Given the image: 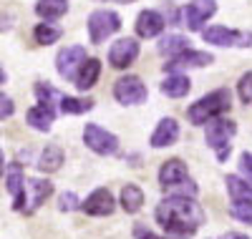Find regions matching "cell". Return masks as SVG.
<instances>
[{
    "mask_svg": "<svg viewBox=\"0 0 252 239\" xmlns=\"http://www.w3.org/2000/svg\"><path fill=\"white\" fill-rule=\"evenodd\" d=\"M33 35H35V43H40V46H51V43H56L63 35V30L51 23H40V26H35Z\"/></svg>",
    "mask_w": 252,
    "mask_h": 239,
    "instance_id": "cell-27",
    "label": "cell"
},
{
    "mask_svg": "<svg viewBox=\"0 0 252 239\" xmlns=\"http://www.w3.org/2000/svg\"><path fill=\"white\" fill-rule=\"evenodd\" d=\"M5 186H8L10 197H13V207L18 211H23V204H26V179H23V169H20V164H8Z\"/></svg>",
    "mask_w": 252,
    "mask_h": 239,
    "instance_id": "cell-12",
    "label": "cell"
},
{
    "mask_svg": "<svg viewBox=\"0 0 252 239\" xmlns=\"http://www.w3.org/2000/svg\"><path fill=\"white\" fill-rule=\"evenodd\" d=\"M76 204H78L76 194H71V191L61 194V199H58V209H61V211H71V209H76Z\"/></svg>",
    "mask_w": 252,
    "mask_h": 239,
    "instance_id": "cell-31",
    "label": "cell"
},
{
    "mask_svg": "<svg viewBox=\"0 0 252 239\" xmlns=\"http://www.w3.org/2000/svg\"><path fill=\"white\" fill-rule=\"evenodd\" d=\"M10 116H13V101L3 93V98H0V119L5 121V119H10Z\"/></svg>",
    "mask_w": 252,
    "mask_h": 239,
    "instance_id": "cell-34",
    "label": "cell"
},
{
    "mask_svg": "<svg viewBox=\"0 0 252 239\" xmlns=\"http://www.w3.org/2000/svg\"><path fill=\"white\" fill-rule=\"evenodd\" d=\"M114 207H116V202H114L109 189H96L91 197L81 204V209L86 214H91V216H109L114 211Z\"/></svg>",
    "mask_w": 252,
    "mask_h": 239,
    "instance_id": "cell-14",
    "label": "cell"
},
{
    "mask_svg": "<svg viewBox=\"0 0 252 239\" xmlns=\"http://www.w3.org/2000/svg\"><path fill=\"white\" fill-rule=\"evenodd\" d=\"M139 58V43L134 38H121L109 48V63L114 68H129Z\"/></svg>",
    "mask_w": 252,
    "mask_h": 239,
    "instance_id": "cell-10",
    "label": "cell"
},
{
    "mask_svg": "<svg viewBox=\"0 0 252 239\" xmlns=\"http://www.w3.org/2000/svg\"><path fill=\"white\" fill-rule=\"evenodd\" d=\"M202 35L207 43H215V46H242V48L252 46V33H237L224 26H212L202 30Z\"/></svg>",
    "mask_w": 252,
    "mask_h": 239,
    "instance_id": "cell-9",
    "label": "cell"
},
{
    "mask_svg": "<svg viewBox=\"0 0 252 239\" xmlns=\"http://www.w3.org/2000/svg\"><path fill=\"white\" fill-rule=\"evenodd\" d=\"M98 76H101V63H98L96 58H89V60L81 66V73H78V78H76V86H78L81 91H89V89H94V86H96Z\"/></svg>",
    "mask_w": 252,
    "mask_h": 239,
    "instance_id": "cell-20",
    "label": "cell"
},
{
    "mask_svg": "<svg viewBox=\"0 0 252 239\" xmlns=\"http://www.w3.org/2000/svg\"><path fill=\"white\" fill-rule=\"evenodd\" d=\"M28 189H31V207H28L26 211L31 214V211H35L40 204L51 197L53 184H51V181H43V179H28Z\"/></svg>",
    "mask_w": 252,
    "mask_h": 239,
    "instance_id": "cell-21",
    "label": "cell"
},
{
    "mask_svg": "<svg viewBox=\"0 0 252 239\" xmlns=\"http://www.w3.org/2000/svg\"><path fill=\"white\" fill-rule=\"evenodd\" d=\"M141 204H144V191L136 184H126L121 189V209L126 214H134L141 209Z\"/></svg>",
    "mask_w": 252,
    "mask_h": 239,
    "instance_id": "cell-22",
    "label": "cell"
},
{
    "mask_svg": "<svg viewBox=\"0 0 252 239\" xmlns=\"http://www.w3.org/2000/svg\"><path fill=\"white\" fill-rule=\"evenodd\" d=\"M164 26H166V20H164L161 13H157V10H144V13H139V18H136V35H139V38H154V35H159V33L164 30Z\"/></svg>",
    "mask_w": 252,
    "mask_h": 239,
    "instance_id": "cell-15",
    "label": "cell"
},
{
    "mask_svg": "<svg viewBox=\"0 0 252 239\" xmlns=\"http://www.w3.org/2000/svg\"><path fill=\"white\" fill-rule=\"evenodd\" d=\"M240 174L247 181H252V154H247V151L240 156Z\"/></svg>",
    "mask_w": 252,
    "mask_h": 239,
    "instance_id": "cell-32",
    "label": "cell"
},
{
    "mask_svg": "<svg viewBox=\"0 0 252 239\" xmlns=\"http://www.w3.org/2000/svg\"><path fill=\"white\" fill-rule=\"evenodd\" d=\"M26 121L35 128V131H51V123L56 121V111L51 103H38L26 114Z\"/></svg>",
    "mask_w": 252,
    "mask_h": 239,
    "instance_id": "cell-16",
    "label": "cell"
},
{
    "mask_svg": "<svg viewBox=\"0 0 252 239\" xmlns=\"http://www.w3.org/2000/svg\"><path fill=\"white\" fill-rule=\"evenodd\" d=\"M215 60L212 53H204V51H192L189 48L187 53L172 58L169 63H164V71L169 73H179V71H187V68H202V66H209Z\"/></svg>",
    "mask_w": 252,
    "mask_h": 239,
    "instance_id": "cell-11",
    "label": "cell"
},
{
    "mask_svg": "<svg viewBox=\"0 0 252 239\" xmlns=\"http://www.w3.org/2000/svg\"><path fill=\"white\" fill-rule=\"evenodd\" d=\"M229 106H232V96H229V91L227 89H217V91L202 96L197 103L189 106L187 116H189L192 123L199 126V123H209L212 119H217L224 111H229Z\"/></svg>",
    "mask_w": 252,
    "mask_h": 239,
    "instance_id": "cell-2",
    "label": "cell"
},
{
    "mask_svg": "<svg viewBox=\"0 0 252 239\" xmlns=\"http://www.w3.org/2000/svg\"><path fill=\"white\" fill-rule=\"evenodd\" d=\"M177 139H179V123L174 119H161L159 126H157V131L152 134V146L154 149L172 146Z\"/></svg>",
    "mask_w": 252,
    "mask_h": 239,
    "instance_id": "cell-17",
    "label": "cell"
},
{
    "mask_svg": "<svg viewBox=\"0 0 252 239\" xmlns=\"http://www.w3.org/2000/svg\"><path fill=\"white\" fill-rule=\"evenodd\" d=\"M229 214L242 224H252V202H232Z\"/></svg>",
    "mask_w": 252,
    "mask_h": 239,
    "instance_id": "cell-28",
    "label": "cell"
},
{
    "mask_svg": "<svg viewBox=\"0 0 252 239\" xmlns=\"http://www.w3.org/2000/svg\"><path fill=\"white\" fill-rule=\"evenodd\" d=\"M184 179H189L184 161L169 159V161L161 164V169H159V186H161L164 191H172V189H174L177 184H182Z\"/></svg>",
    "mask_w": 252,
    "mask_h": 239,
    "instance_id": "cell-13",
    "label": "cell"
},
{
    "mask_svg": "<svg viewBox=\"0 0 252 239\" xmlns=\"http://www.w3.org/2000/svg\"><path fill=\"white\" fill-rule=\"evenodd\" d=\"M235 131H237L235 121L222 119V116H217V119H212L207 123V134H204L207 146L215 149V154H217L220 161H224L229 156V139L235 136Z\"/></svg>",
    "mask_w": 252,
    "mask_h": 239,
    "instance_id": "cell-3",
    "label": "cell"
},
{
    "mask_svg": "<svg viewBox=\"0 0 252 239\" xmlns=\"http://www.w3.org/2000/svg\"><path fill=\"white\" fill-rule=\"evenodd\" d=\"M35 96H38V103H51L56 98V91L51 89L48 83H38L35 86Z\"/></svg>",
    "mask_w": 252,
    "mask_h": 239,
    "instance_id": "cell-30",
    "label": "cell"
},
{
    "mask_svg": "<svg viewBox=\"0 0 252 239\" xmlns=\"http://www.w3.org/2000/svg\"><path fill=\"white\" fill-rule=\"evenodd\" d=\"M121 28V18L111 10H94L89 15V38L91 43H103Z\"/></svg>",
    "mask_w": 252,
    "mask_h": 239,
    "instance_id": "cell-4",
    "label": "cell"
},
{
    "mask_svg": "<svg viewBox=\"0 0 252 239\" xmlns=\"http://www.w3.org/2000/svg\"><path fill=\"white\" fill-rule=\"evenodd\" d=\"M224 184H227V191L232 197V202H252V181H247L245 177L229 174Z\"/></svg>",
    "mask_w": 252,
    "mask_h": 239,
    "instance_id": "cell-19",
    "label": "cell"
},
{
    "mask_svg": "<svg viewBox=\"0 0 252 239\" xmlns=\"http://www.w3.org/2000/svg\"><path fill=\"white\" fill-rule=\"evenodd\" d=\"M134 239H161V237L154 234L149 227H144V224H134Z\"/></svg>",
    "mask_w": 252,
    "mask_h": 239,
    "instance_id": "cell-33",
    "label": "cell"
},
{
    "mask_svg": "<svg viewBox=\"0 0 252 239\" xmlns=\"http://www.w3.org/2000/svg\"><path fill=\"white\" fill-rule=\"evenodd\" d=\"M189 89H192V81H189L187 76H182V73L166 76V81L161 83V93L169 96V98H182V96L189 93Z\"/></svg>",
    "mask_w": 252,
    "mask_h": 239,
    "instance_id": "cell-18",
    "label": "cell"
},
{
    "mask_svg": "<svg viewBox=\"0 0 252 239\" xmlns=\"http://www.w3.org/2000/svg\"><path fill=\"white\" fill-rule=\"evenodd\" d=\"M94 108V101L89 98H71V96H63L61 98V111L63 114H71V116H78V114H86Z\"/></svg>",
    "mask_w": 252,
    "mask_h": 239,
    "instance_id": "cell-26",
    "label": "cell"
},
{
    "mask_svg": "<svg viewBox=\"0 0 252 239\" xmlns=\"http://www.w3.org/2000/svg\"><path fill=\"white\" fill-rule=\"evenodd\" d=\"M149 91L139 76H124L114 83V98L124 106H136V103H144Z\"/></svg>",
    "mask_w": 252,
    "mask_h": 239,
    "instance_id": "cell-6",
    "label": "cell"
},
{
    "mask_svg": "<svg viewBox=\"0 0 252 239\" xmlns=\"http://www.w3.org/2000/svg\"><path fill=\"white\" fill-rule=\"evenodd\" d=\"M159 51L164 56H169V58H177V56H182V53L189 51V40L182 38V35H166L159 43Z\"/></svg>",
    "mask_w": 252,
    "mask_h": 239,
    "instance_id": "cell-25",
    "label": "cell"
},
{
    "mask_svg": "<svg viewBox=\"0 0 252 239\" xmlns=\"http://www.w3.org/2000/svg\"><path fill=\"white\" fill-rule=\"evenodd\" d=\"M154 214L166 239H189L204 224V209L194 202V197H182V194L166 197Z\"/></svg>",
    "mask_w": 252,
    "mask_h": 239,
    "instance_id": "cell-1",
    "label": "cell"
},
{
    "mask_svg": "<svg viewBox=\"0 0 252 239\" xmlns=\"http://www.w3.org/2000/svg\"><path fill=\"white\" fill-rule=\"evenodd\" d=\"M222 239H250V237L247 234H237V232H227Z\"/></svg>",
    "mask_w": 252,
    "mask_h": 239,
    "instance_id": "cell-35",
    "label": "cell"
},
{
    "mask_svg": "<svg viewBox=\"0 0 252 239\" xmlns=\"http://www.w3.org/2000/svg\"><path fill=\"white\" fill-rule=\"evenodd\" d=\"M215 13H217V3H215V0H192V3L182 10V18H184V26L189 30H202V26Z\"/></svg>",
    "mask_w": 252,
    "mask_h": 239,
    "instance_id": "cell-8",
    "label": "cell"
},
{
    "mask_svg": "<svg viewBox=\"0 0 252 239\" xmlns=\"http://www.w3.org/2000/svg\"><path fill=\"white\" fill-rule=\"evenodd\" d=\"M83 141H86V146L91 151H96L101 156H111L119 151V139L111 131H106V128H101L98 123H86V128H83Z\"/></svg>",
    "mask_w": 252,
    "mask_h": 239,
    "instance_id": "cell-5",
    "label": "cell"
},
{
    "mask_svg": "<svg viewBox=\"0 0 252 239\" xmlns=\"http://www.w3.org/2000/svg\"><path fill=\"white\" fill-rule=\"evenodd\" d=\"M68 10V0H38L35 13L46 20H58L61 15H66Z\"/></svg>",
    "mask_w": 252,
    "mask_h": 239,
    "instance_id": "cell-23",
    "label": "cell"
},
{
    "mask_svg": "<svg viewBox=\"0 0 252 239\" xmlns=\"http://www.w3.org/2000/svg\"><path fill=\"white\" fill-rule=\"evenodd\" d=\"M111 3H121V5H126V3H134V0H111Z\"/></svg>",
    "mask_w": 252,
    "mask_h": 239,
    "instance_id": "cell-36",
    "label": "cell"
},
{
    "mask_svg": "<svg viewBox=\"0 0 252 239\" xmlns=\"http://www.w3.org/2000/svg\"><path fill=\"white\" fill-rule=\"evenodd\" d=\"M237 93H240L242 103H252V71L245 73V76L240 78V83H237Z\"/></svg>",
    "mask_w": 252,
    "mask_h": 239,
    "instance_id": "cell-29",
    "label": "cell"
},
{
    "mask_svg": "<svg viewBox=\"0 0 252 239\" xmlns=\"http://www.w3.org/2000/svg\"><path fill=\"white\" fill-rule=\"evenodd\" d=\"M83 63H86V48L83 46H66L56 56V71L66 81H76Z\"/></svg>",
    "mask_w": 252,
    "mask_h": 239,
    "instance_id": "cell-7",
    "label": "cell"
},
{
    "mask_svg": "<svg viewBox=\"0 0 252 239\" xmlns=\"http://www.w3.org/2000/svg\"><path fill=\"white\" fill-rule=\"evenodd\" d=\"M61 164H63V149L61 146H46L43 154H40V159H38V169L43 171V174L58 171Z\"/></svg>",
    "mask_w": 252,
    "mask_h": 239,
    "instance_id": "cell-24",
    "label": "cell"
}]
</instances>
